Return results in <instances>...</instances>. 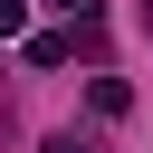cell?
<instances>
[{
	"label": "cell",
	"instance_id": "5b68a950",
	"mask_svg": "<svg viewBox=\"0 0 153 153\" xmlns=\"http://www.w3.org/2000/svg\"><path fill=\"white\" fill-rule=\"evenodd\" d=\"M143 29H153V10H143Z\"/></svg>",
	"mask_w": 153,
	"mask_h": 153
},
{
	"label": "cell",
	"instance_id": "6da1fadb",
	"mask_svg": "<svg viewBox=\"0 0 153 153\" xmlns=\"http://www.w3.org/2000/svg\"><path fill=\"white\" fill-rule=\"evenodd\" d=\"M67 57H76V29H38L29 38V67H67Z\"/></svg>",
	"mask_w": 153,
	"mask_h": 153
},
{
	"label": "cell",
	"instance_id": "3957f363",
	"mask_svg": "<svg viewBox=\"0 0 153 153\" xmlns=\"http://www.w3.org/2000/svg\"><path fill=\"white\" fill-rule=\"evenodd\" d=\"M38 153H96V143H76V134H48V143H38Z\"/></svg>",
	"mask_w": 153,
	"mask_h": 153
},
{
	"label": "cell",
	"instance_id": "277c9868",
	"mask_svg": "<svg viewBox=\"0 0 153 153\" xmlns=\"http://www.w3.org/2000/svg\"><path fill=\"white\" fill-rule=\"evenodd\" d=\"M48 10H76V29H86V19H96V0H48Z\"/></svg>",
	"mask_w": 153,
	"mask_h": 153
},
{
	"label": "cell",
	"instance_id": "7a4b0ae2",
	"mask_svg": "<svg viewBox=\"0 0 153 153\" xmlns=\"http://www.w3.org/2000/svg\"><path fill=\"white\" fill-rule=\"evenodd\" d=\"M86 105H96V115H124V105H134V86H124V76H96V86H86Z\"/></svg>",
	"mask_w": 153,
	"mask_h": 153
}]
</instances>
